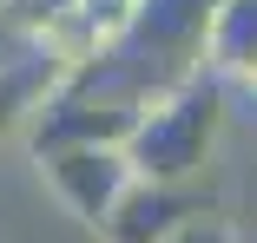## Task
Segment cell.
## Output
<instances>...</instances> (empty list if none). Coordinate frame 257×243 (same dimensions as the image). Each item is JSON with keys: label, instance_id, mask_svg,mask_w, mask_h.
Returning <instances> with one entry per match:
<instances>
[{"label": "cell", "instance_id": "obj_1", "mask_svg": "<svg viewBox=\"0 0 257 243\" xmlns=\"http://www.w3.org/2000/svg\"><path fill=\"white\" fill-rule=\"evenodd\" d=\"M218 132H224V79L198 72V79H185L178 92H165V99H152L139 112L132 138H125V158H132L139 184L178 190L185 178H198L211 164Z\"/></svg>", "mask_w": 257, "mask_h": 243}, {"label": "cell", "instance_id": "obj_4", "mask_svg": "<svg viewBox=\"0 0 257 243\" xmlns=\"http://www.w3.org/2000/svg\"><path fill=\"white\" fill-rule=\"evenodd\" d=\"M185 217H191V210L178 204V190H165V184H132V198L112 210V224L99 230V236H106V243H165Z\"/></svg>", "mask_w": 257, "mask_h": 243}, {"label": "cell", "instance_id": "obj_3", "mask_svg": "<svg viewBox=\"0 0 257 243\" xmlns=\"http://www.w3.org/2000/svg\"><path fill=\"white\" fill-rule=\"evenodd\" d=\"M66 66L60 60H46V53H27L14 66H0V144H7L20 125H33V112L60 92Z\"/></svg>", "mask_w": 257, "mask_h": 243}, {"label": "cell", "instance_id": "obj_7", "mask_svg": "<svg viewBox=\"0 0 257 243\" xmlns=\"http://www.w3.org/2000/svg\"><path fill=\"white\" fill-rule=\"evenodd\" d=\"M237 86H244L250 99H257V66H244V72H237Z\"/></svg>", "mask_w": 257, "mask_h": 243}, {"label": "cell", "instance_id": "obj_8", "mask_svg": "<svg viewBox=\"0 0 257 243\" xmlns=\"http://www.w3.org/2000/svg\"><path fill=\"white\" fill-rule=\"evenodd\" d=\"M119 7H125V0H119Z\"/></svg>", "mask_w": 257, "mask_h": 243}, {"label": "cell", "instance_id": "obj_2", "mask_svg": "<svg viewBox=\"0 0 257 243\" xmlns=\"http://www.w3.org/2000/svg\"><path fill=\"white\" fill-rule=\"evenodd\" d=\"M40 178L66 204V217H79L86 230H106L112 210L132 198V184H139L125 144H66V152H40Z\"/></svg>", "mask_w": 257, "mask_h": 243}, {"label": "cell", "instance_id": "obj_5", "mask_svg": "<svg viewBox=\"0 0 257 243\" xmlns=\"http://www.w3.org/2000/svg\"><path fill=\"white\" fill-rule=\"evenodd\" d=\"M244 66H257V0H218L204 33V72L237 79Z\"/></svg>", "mask_w": 257, "mask_h": 243}, {"label": "cell", "instance_id": "obj_6", "mask_svg": "<svg viewBox=\"0 0 257 243\" xmlns=\"http://www.w3.org/2000/svg\"><path fill=\"white\" fill-rule=\"evenodd\" d=\"M165 243H237V230H231L218 210H191V217L165 236Z\"/></svg>", "mask_w": 257, "mask_h": 243}]
</instances>
